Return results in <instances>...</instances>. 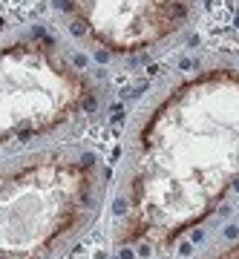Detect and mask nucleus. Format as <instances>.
<instances>
[{
    "label": "nucleus",
    "mask_w": 239,
    "mask_h": 259,
    "mask_svg": "<svg viewBox=\"0 0 239 259\" xmlns=\"http://www.w3.org/2000/svg\"><path fill=\"white\" fill-rule=\"evenodd\" d=\"M193 0H61L81 37L110 52H141L173 37Z\"/></svg>",
    "instance_id": "obj_3"
},
{
    "label": "nucleus",
    "mask_w": 239,
    "mask_h": 259,
    "mask_svg": "<svg viewBox=\"0 0 239 259\" xmlns=\"http://www.w3.org/2000/svg\"><path fill=\"white\" fill-rule=\"evenodd\" d=\"M87 196H90V170L78 161L49 158L6 179V196H3L6 259L35 256L37 248L66 233Z\"/></svg>",
    "instance_id": "obj_2"
},
{
    "label": "nucleus",
    "mask_w": 239,
    "mask_h": 259,
    "mask_svg": "<svg viewBox=\"0 0 239 259\" xmlns=\"http://www.w3.org/2000/svg\"><path fill=\"white\" fill-rule=\"evenodd\" d=\"M92 104V87L46 37L3 52V136H41Z\"/></svg>",
    "instance_id": "obj_1"
}]
</instances>
